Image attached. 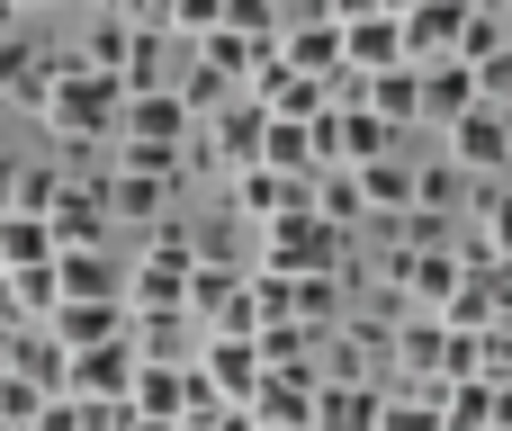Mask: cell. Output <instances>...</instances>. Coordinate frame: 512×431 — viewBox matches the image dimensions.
I'll return each mask as SVG.
<instances>
[{
    "instance_id": "6da1fadb",
    "label": "cell",
    "mask_w": 512,
    "mask_h": 431,
    "mask_svg": "<svg viewBox=\"0 0 512 431\" xmlns=\"http://www.w3.org/2000/svg\"><path fill=\"white\" fill-rule=\"evenodd\" d=\"M117 117H126V81L117 72H90L81 54L54 72V108H45V126L63 135V144H117Z\"/></svg>"
},
{
    "instance_id": "7a4b0ae2",
    "label": "cell",
    "mask_w": 512,
    "mask_h": 431,
    "mask_svg": "<svg viewBox=\"0 0 512 431\" xmlns=\"http://www.w3.org/2000/svg\"><path fill=\"white\" fill-rule=\"evenodd\" d=\"M261 270L270 279H351V234L324 225L315 207H297V216L261 225Z\"/></svg>"
},
{
    "instance_id": "3957f363",
    "label": "cell",
    "mask_w": 512,
    "mask_h": 431,
    "mask_svg": "<svg viewBox=\"0 0 512 431\" xmlns=\"http://www.w3.org/2000/svg\"><path fill=\"white\" fill-rule=\"evenodd\" d=\"M117 144H144V153H189V144H198V117H189V99H180V90H126Z\"/></svg>"
},
{
    "instance_id": "277c9868",
    "label": "cell",
    "mask_w": 512,
    "mask_h": 431,
    "mask_svg": "<svg viewBox=\"0 0 512 431\" xmlns=\"http://www.w3.org/2000/svg\"><path fill=\"white\" fill-rule=\"evenodd\" d=\"M198 378L216 387V405H243V414H252V396H261L270 360H261V342H252V333H198Z\"/></svg>"
},
{
    "instance_id": "5b68a950",
    "label": "cell",
    "mask_w": 512,
    "mask_h": 431,
    "mask_svg": "<svg viewBox=\"0 0 512 431\" xmlns=\"http://www.w3.org/2000/svg\"><path fill=\"white\" fill-rule=\"evenodd\" d=\"M45 225H54V252H99V234L117 225V216H108V180H72V171H63Z\"/></svg>"
},
{
    "instance_id": "8992f818",
    "label": "cell",
    "mask_w": 512,
    "mask_h": 431,
    "mask_svg": "<svg viewBox=\"0 0 512 431\" xmlns=\"http://www.w3.org/2000/svg\"><path fill=\"white\" fill-rule=\"evenodd\" d=\"M135 369H144L135 333H126V342H99V351H72L63 396H81V405H126V396H135Z\"/></svg>"
},
{
    "instance_id": "52a82bcc",
    "label": "cell",
    "mask_w": 512,
    "mask_h": 431,
    "mask_svg": "<svg viewBox=\"0 0 512 431\" xmlns=\"http://www.w3.org/2000/svg\"><path fill=\"white\" fill-rule=\"evenodd\" d=\"M450 162H459V180L477 171V180H504L512 171V108H468L459 126H450Z\"/></svg>"
},
{
    "instance_id": "ba28073f",
    "label": "cell",
    "mask_w": 512,
    "mask_h": 431,
    "mask_svg": "<svg viewBox=\"0 0 512 431\" xmlns=\"http://www.w3.org/2000/svg\"><path fill=\"white\" fill-rule=\"evenodd\" d=\"M45 333H54L63 351H99V342H126L135 315H126V297H63Z\"/></svg>"
},
{
    "instance_id": "9c48e42d",
    "label": "cell",
    "mask_w": 512,
    "mask_h": 431,
    "mask_svg": "<svg viewBox=\"0 0 512 431\" xmlns=\"http://www.w3.org/2000/svg\"><path fill=\"white\" fill-rule=\"evenodd\" d=\"M297 207H315V180H288V171H270V162L234 171V216L279 225V216H297Z\"/></svg>"
},
{
    "instance_id": "30bf717a",
    "label": "cell",
    "mask_w": 512,
    "mask_h": 431,
    "mask_svg": "<svg viewBox=\"0 0 512 431\" xmlns=\"http://www.w3.org/2000/svg\"><path fill=\"white\" fill-rule=\"evenodd\" d=\"M315 387H324V378L270 369V378H261V396H252V431H315Z\"/></svg>"
},
{
    "instance_id": "8fae6325",
    "label": "cell",
    "mask_w": 512,
    "mask_h": 431,
    "mask_svg": "<svg viewBox=\"0 0 512 431\" xmlns=\"http://www.w3.org/2000/svg\"><path fill=\"white\" fill-rule=\"evenodd\" d=\"M414 396L441 414V431H495V387L486 378H423Z\"/></svg>"
},
{
    "instance_id": "7c38bea8",
    "label": "cell",
    "mask_w": 512,
    "mask_h": 431,
    "mask_svg": "<svg viewBox=\"0 0 512 431\" xmlns=\"http://www.w3.org/2000/svg\"><path fill=\"white\" fill-rule=\"evenodd\" d=\"M459 27H468V0H423L414 18H405V63L423 72V63H450L459 54Z\"/></svg>"
},
{
    "instance_id": "4fadbf2b",
    "label": "cell",
    "mask_w": 512,
    "mask_h": 431,
    "mask_svg": "<svg viewBox=\"0 0 512 431\" xmlns=\"http://www.w3.org/2000/svg\"><path fill=\"white\" fill-rule=\"evenodd\" d=\"M468 108H486V99H477V63H459V54H450V63H423V126L450 135Z\"/></svg>"
},
{
    "instance_id": "5bb4252c",
    "label": "cell",
    "mask_w": 512,
    "mask_h": 431,
    "mask_svg": "<svg viewBox=\"0 0 512 431\" xmlns=\"http://www.w3.org/2000/svg\"><path fill=\"white\" fill-rule=\"evenodd\" d=\"M342 63H351L360 81H369V72H396V63H405V18H387V9H378V18H351V27H342Z\"/></svg>"
},
{
    "instance_id": "9a60e30c",
    "label": "cell",
    "mask_w": 512,
    "mask_h": 431,
    "mask_svg": "<svg viewBox=\"0 0 512 431\" xmlns=\"http://www.w3.org/2000/svg\"><path fill=\"white\" fill-rule=\"evenodd\" d=\"M360 108H369V117H387L396 135H405V126H423V72H414V63L369 72V81H360Z\"/></svg>"
},
{
    "instance_id": "2e32d148",
    "label": "cell",
    "mask_w": 512,
    "mask_h": 431,
    "mask_svg": "<svg viewBox=\"0 0 512 431\" xmlns=\"http://www.w3.org/2000/svg\"><path fill=\"white\" fill-rule=\"evenodd\" d=\"M171 189H180V180H162V171H108V216L162 225V216H171Z\"/></svg>"
},
{
    "instance_id": "e0dca14e",
    "label": "cell",
    "mask_w": 512,
    "mask_h": 431,
    "mask_svg": "<svg viewBox=\"0 0 512 431\" xmlns=\"http://www.w3.org/2000/svg\"><path fill=\"white\" fill-rule=\"evenodd\" d=\"M261 162H270V171H288V180H315V171H324V153H315V117H270Z\"/></svg>"
},
{
    "instance_id": "ac0fdd59",
    "label": "cell",
    "mask_w": 512,
    "mask_h": 431,
    "mask_svg": "<svg viewBox=\"0 0 512 431\" xmlns=\"http://www.w3.org/2000/svg\"><path fill=\"white\" fill-rule=\"evenodd\" d=\"M360 189H369V225H387V216L414 207V162L405 153H378V162H360Z\"/></svg>"
},
{
    "instance_id": "d6986e66",
    "label": "cell",
    "mask_w": 512,
    "mask_h": 431,
    "mask_svg": "<svg viewBox=\"0 0 512 431\" xmlns=\"http://www.w3.org/2000/svg\"><path fill=\"white\" fill-rule=\"evenodd\" d=\"M387 387H315V431H378Z\"/></svg>"
},
{
    "instance_id": "ffe728a7",
    "label": "cell",
    "mask_w": 512,
    "mask_h": 431,
    "mask_svg": "<svg viewBox=\"0 0 512 431\" xmlns=\"http://www.w3.org/2000/svg\"><path fill=\"white\" fill-rule=\"evenodd\" d=\"M315 216L342 225V234H360V225H369V189H360V171H315Z\"/></svg>"
},
{
    "instance_id": "44dd1931",
    "label": "cell",
    "mask_w": 512,
    "mask_h": 431,
    "mask_svg": "<svg viewBox=\"0 0 512 431\" xmlns=\"http://www.w3.org/2000/svg\"><path fill=\"white\" fill-rule=\"evenodd\" d=\"M54 279H63V297H126V270L108 252H54Z\"/></svg>"
},
{
    "instance_id": "7402d4cb",
    "label": "cell",
    "mask_w": 512,
    "mask_h": 431,
    "mask_svg": "<svg viewBox=\"0 0 512 431\" xmlns=\"http://www.w3.org/2000/svg\"><path fill=\"white\" fill-rule=\"evenodd\" d=\"M54 261V225L45 216H0V270H45Z\"/></svg>"
},
{
    "instance_id": "603a6c76",
    "label": "cell",
    "mask_w": 512,
    "mask_h": 431,
    "mask_svg": "<svg viewBox=\"0 0 512 431\" xmlns=\"http://www.w3.org/2000/svg\"><path fill=\"white\" fill-rule=\"evenodd\" d=\"M126 45H135V27H126L117 9H99V18H90V36H81V63H90V72H117V81H126Z\"/></svg>"
},
{
    "instance_id": "cb8c5ba5",
    "label": "cell",
    "mask_w": 512,
    "mask_h": 431,
    "mask_svg": "<svg viewBox=\"0 0 512 431\" xmlns=\"http://www.w3.org/2000/svg\"><path fill=\"white\" fill-rule=\"evenodd\" d=\"M504 45H512L504 9H468V27H459V63H486V54H504Z\"/></svg>"
},
{
    "instance_id": "d4e9b609",
    "label": "cell",
    "mask_w": 512,
    "mask_h": 431,
    "mask_svg": "<svg viewBox=\"0 0 512 431\" xmlns=\"http://www.w3.org/2000/svg\"><path fill=\"white\" fill-rule=\"evenodd\" d=\"M477 243H486L495 261H512V189H486V198H477Z\"/></svg>"
},
{
    "instance_id": "484cf974",
    "label": "cell",
    "mask_w": 512,
    "mask_h": 431,
    "mask_svg": "<svg viewBox=\"0 0 512 431\" xmlns=\"http://www.w3.org/2000/svg\"><path fill=\"white\" fill-rule=\"evenodd\" d=\"M450 198H459V162H414V207L450 216Z\"/></svg>"
},
{
    "instance_id": "4316f807",
    "label": "cell",
    "mask_w": 512,
    "mask_h": 431,
    "mask_svg": "<svg viewBox=\"0 0 512 431\" xmlns=\"http://www.w3.org/2000/svg\"><path fill=\"white\" fill-rule=\"evenodd\" d=\"M378 431H441V414H432V405H423L414 387H396V396L378 405Z\"/></svg>"
},
{
    "instance_id": "83f0119b",
    "label": "cell",
    "mask_w": 512,
    "mask_h": 431,
    "mask_svg": "<svg viewBox=\"0 0 512 431\" xmlns=\"http://www.w3.org/2000/svg\"><path fill=\"white\" fill-rule=\"evenodd\" d=\"M477 99H486V108H512V45L477 63Z\"/></svg>"
},
{
    "instance_id": "f1b7e54d",
    "label": "cell",
    "mask_w": 512,
    "mask_h": 431,
    "mask_svg": "<svg viewBox=\"0 0 512 431\" xmlns=\"http://www.w3.org/2000/svg\"><path fill=\"white\" fill-rule=\"evenodd\" d=\"M108 9H117L126 27H162V36H171V9H180V0H108Z\"/></svg>"
},
{
    "instance_id": "f546056e",
    "label": "cell",
    "mask_w": 512,
    "mask_h": 431,
    "mask_svg": "<svg viewBox=\"0 0 512 431\" xmlns=\"http://www.w3.org/2000/svg\"><path fill=\"white\" fill-rule=\"evenodd\" d=\"M315 9H324V18H342V27H351V18H378V0H315Z\"/></svg>"
},
{
    "instance_id": "4dcf8cb0",
    "label": "cell",
    "mask_w": 512,
    "mask_h": 431,
    "mask_svg": "<svg viewBox=\"0 0 512 431\" xmlns=\"http://www.w3.org/2000/svg\"><path fill=\"white\" fill-rule=\"evenodd\" d=\"M495 431H512V378L495 387Z\"/></svg>"
},
{
    "instance_id": "1f68e13d",
    "label": "cell",
    "mask_w": 512,
    "mask_h": 431,
    "mask_svg": "<svg viewBox=\"0 0 512 431\" xmlns=\"http://www.w3.org/2000/svg\"><path fill=\"white\" fill-rule=\"evenodd\" d=\"M126 431H180V423H144V414H135V405H126Z\"/></svg>"
},
{
    "instance_id": "d6a6232c",
    "label": "cell",
    "mask_w": 512,
    "mask_h": 431,
    "mask_svg": "<svg viewBox=\"0 0 512 431\" xmlns=\"http://www.w3.org/2000/svg\"><path fill=\"white\" fill-rule=\"evenodd\" d=\"M378 9H387V18H414V9H423V0H378Z\"/></svg>"
},
{
    "instance_id": "836d02e7",
    "label": "cell",
    "mask_w": 512,
    "mask_h": 431,
    "mask_svg": "<svg viewBox=\"0 0 512 431\" xmlns=\"http://www.w3.org/2000/svg\"><path fill=\"white\" fill-rule=\"evenodd\" d=\"M477 9H512V0H477Z\"/></svg>"
},
{
    "instance_id": "e575fe53",
    "label": "cell",
    "mask_w": 512,
    "mask_h": 431,
    "mask_svg": "<svg viewBox=\"0 0 512 431\" xmlns=\"http://www.w3.org/2000/svg\"><path fill=\"white\" fill-rule=\"evenodd\" d=\"M18 9H45V0H18Z\"/></svg>"
}]
</instances>
